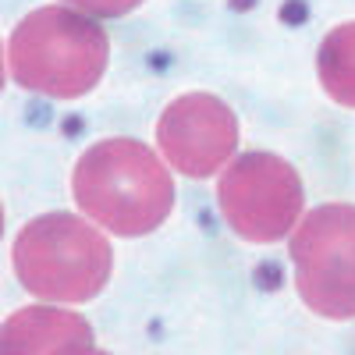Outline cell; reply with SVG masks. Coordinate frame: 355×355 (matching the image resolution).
<instances>
[{
  "instance_id": "6",
  "label": "cell",
  "mask_w": 355,
  "mask_h": 355,
  "mask_svg": "<svg viewBox=\"0 0 355 355\" xmlns=\"http://www.w3.org/2000/svg\"><path fill=\"white\" fill-rule=\"evenodd\" d=\"M157 146L174 171L210 178L227 167L239 146V121L224 100L210 93H185L160 114Z\"/></svg>"
},
{
  "instance_id": "9",
  "label": "cell",
  "mask_w": 355,
  "mask_h": 355,
  "mask_svg": "<svg viewBox=\"0 0 355 355\" xmlns=\"http://www.w3.org/2000/svg\"><path fill=\"white\" fill-rule=\"evenodd\" d=\"M68 4L96 18H117V15H128L132 8H139L142 0H68Z\"/></svg>"
},
{
  "instance_id": "3",
  "label": "cell",
  "mask_w": 355,
  "mask_h": 355,
  "mask_svg": "<svg viewBox=\"0 0 355 355\" xmlns=\"http://www.w3.org/2000/svg\"><path fill=\"white\" fill-rule=\"evenodd\" d=\"M18 281L46 302H89L110 277V242L75 214H43L15 239Z\"/></svg>"
},
{
  "instance_id": "8",
  "label": "cell",
  "mask_w": 355,
  "mask_h": 355,
  "mask_svg": "<svg viewBox=\"0 0 355 355\" xmlns=\"http://www.w3.org/2000/svg\"><path fill=\"white\" fill-rule=\"evenodd\" d=\"M316 71L327 96L355 110V21H345L327 33L316 53Z\"/></svg>"
},
{
  "instance_id": "7",
  "label": "cell",
  "mask_w": 355,
  "mask_h": 355,
  "mask_svg": "<svg viewBox=\"0 0 355 355\" xmlns=\"http://www.w3.org/2000/svg\"><path fill=\"white\" fill-rule=\"evenodd\" d=\"M93 327L68 309L28 306L8 316L0 331V352H93Z\"/></svg>"
},
{
  "instance_id": "1",
  "label": "cell",
  "mask_w": 355,
  "mask_h": 355,
  "mask_svg": "<svg viewBox=\"0 0 355 355\" xmlns=\"http://www.w3.org/2000/svg\"><path fill=\"white\" fill-rule=\"evenodd\" d=\"M78 210L121 239L157 231L174 206V182L164 160L135 139H103L85 150L71 174Z\"/></svg>"
},
{
  "instance_id": "2",
  "label": "cell",
  "mask_w": 355,
  "mask_h": 355,
  "mask_svg": "<svg viewBox=\"0 0 355 355\" xmlns=\"http://www.w3.org/2000/svg\"><path fill=\"white\" fill-rule=\"evenodd\" d=\"M107 33L85 11L40 8L25 15L8 40V75L28 93L75 100L107 71Z\"/></svg>"
},
{
  "instance_id": "4",
  "label": "cell",
  "mask_w": 355,
  "mask_h": 355,
  "mask_svg": "<svg viewBox=\"0 0 355 355\" xmlns=\"http://www.w3.org/2000/svg\"><path fill=\"white\" fill-rule=\"evenodd\" d=\"M295 288L327 320H355V206L327 202L295 224Z\"/></svg>"
},
{
  "instance_id": "5",
  "label": "cell",
  "mask_w": 355,
  "mask_h": 355,
  "mask_svg": "<svg viewBox=\"0 0 355 355\" xmlns=\"http://www.w3.org/2000/svg\"><path fill=\"white\" fill-rule=\"evenodd\" d=\"M224 220L245 242H281L302 220V182L295 167L274 153H245L231 160L217 185Z\"/></svg>"
}]
</instances>
